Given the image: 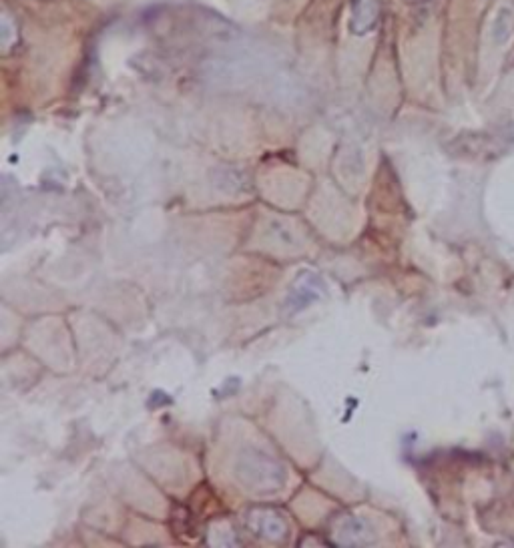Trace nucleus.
Segmentation results:
<instances>
[{"label": "nucleus", "instance_id": "f257e3e1", "mask_svg": "<svg viewBox=\"0 0 514 548\" xmlns=\"http://www.w3.org/2000/svg\"><path fill=\"white\" fill-rule=\"evenodd\" d=\"M384 0H352L350 29L354 35H366L376 29L382 17Z\"/></svg>", "mask_w": 514, "mask_h": 548}, {"label": "nucleus", "instance_id": "f03ea898", "mask_svg": "<svg viewBox=\"0 0 514 548\" xmlns=\"http://www.w3.org/2000/svg\"><path fill=\"white\" fill-rule=\"evenodd\" d=\"M0 35H3V51L9 53L17 43H19V27H15L13 19H9V15H3V27H0Z\"/></svg>", "mask_w": 514, "mask_h": 548}, {"label": "nucleus", "instance_id": "7ed1b4c3", "mask_svg": "<svg viewBox=\"0 0 514 548\" xmlns=\"http://www.w3.org/2000/svg\"><path fill=\"white\" fill-rule=\"evenodd\" d=\"M406 3H410V5H420V3H424V0H406Z\"/></svg>", "mask_w": 514, "mask_h": 548}]
</instances>
